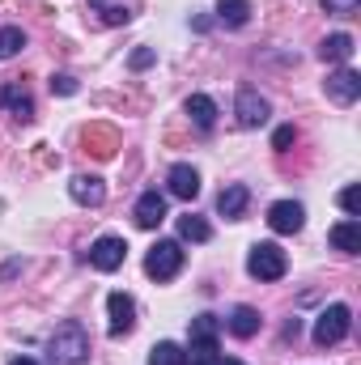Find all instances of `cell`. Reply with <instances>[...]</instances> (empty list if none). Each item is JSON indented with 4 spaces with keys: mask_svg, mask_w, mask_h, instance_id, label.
<instances>
[{
    "mask_svg": "<svg viewBox=\"0 0 361 365\" xmlns=\"http://www.w3.org/2000/svg\"><path fill=\"white\" fill-rule=\"evenodd\" d=\"M90 9L98 13L102 26H128L132 21V4L128 0H90Z\"/></svg>",
    "mask_w": 361,
    "mask_h": 365,
    "instance_id": "cell-20",
    "label": "cell"
},
{
    "mask_svg": "<svg viewBox=\"0 0 361 365\" xmlns=\"http://www.w3.org/2000/svg\"><path fill=\"white\" fill-rule=\"evenodd\" d=\"M9 365H39V361H34V357H13Z\"/></svg>",
    "mask_w": 361,
    "mask_h": 365,
    "instance_id": "cell-31",
    "label": "cell"
},
{
    "mask_svg": "<svg viewBox=\"0 0 361 365\" xmlns=\"http://www.w3.org/2000/svg\"><path fill=\"white\" fill-rule=\"evenodd\" d=\"M166 187H171V195H175V200H195V195H200V170H195V166H187V162H179V166H171Z\"/></svg>",
    "mask_w": 361,
    "mask_h": 365,
    "instance_id": "cell-12",
    "label": "cell"
},
{
    "mask_svg": "<svg viewBox=\"0 0 361 365\" xmlns=\"http://www.w3.org/2000/svg\"><path fill=\"white\" fill-rule=\"evenodd\" d=\"M179 238L183 242H208V238H213V225H208L204 217L187 212V217H179Z\"/></svg>",
    "mask_w": 361,
    "mask_h": 365,
    "instance_id": "cell-23",
    "label": "cell"
},
{
    "mask_svg": "<svg viewBox=\"0 0 361 365\" xmlns=\"http://www.w3.org/2000/svg\"><path fill=\"white\" fill-rule=\"evenodd\" d=\"M106 310H111V323H106V331L119 340V336H132V327H136V302L128 297V293H111L106 297Z\"/></svg>",
    "mask_w": 361,
    "mask_h": 365,
    "instance_id": "cell-7",
    "label": "cell"
},
{
    "mask_svg": "<svg viewBox=\"0 0 361 365\" xmlns=\"http://www.w3.org/2000/svg\"><path fill=\"white\" fill-rule=\"evenodd\" d=\"M268 225L276 234H298V230L306 225V208H302L298 200H276L268 208Z\"/></svg>",
    "mask_w": 361,
    "mask_h": 365,
    "instance_id": "cell-10",
    "label": "cell"
},
{
    "mask_svg": "<svg viewBox=\"0 0 361 365\" xmlns=\"http://www.w3.org/2000/svg\"><path fill=\"white\" fill-rule=\"evenodd\" d=\"M132 217H136V225H141V230H158V225L166 221V195H162L158 187H153V191H141V200H136Z\"/></svg>",
    "mask_w": 361,
    "mask_h": 365,
    "instance_id": "cell-11",
    "label": "cell"
},
{
    "mask_svg": "<svg viewBox=\"0 0 361 365\" xmlns=\"http://www.w3.org/2000/svg\"><path fill=\"white\" fill-rule=\"evenodd\" d=\"M145 272L153 276V280H175L183 272V247L175 238H162L149 255H145Z\"/></svg>",
    "mask_w": 361,
    "mask_h": 365,
    "instance_id": "cell-4",
    "label": "cell"
},
{
    "mask_svg": "<svg viewBox=\"0 0 361 365\" xmlns=\"http://www.w3.org/2000/svg\"><path fill=\"white\" fill-rule=\"evenodd\" d=\"M327 242H332L336 251H345V255H357V251H361V221H357V217H349V221L332 225Z\"/></svg>",
    "mask_w": 361,
    "mask_h": 365,
    "instance_id": "cell-18",
    "label": "cell"
},
{
    "mask_svg": "<svg viewBox=\"0 0 361 365\" xmlns=\"http://www.w3.org/2000/svg\"><path fill=\"white\" fill-rule=\"evenodd\" d=\"M47 365H90V331L77 319H64L47 340Z\"/></svg>",
    "mask_w": 361,
    "mask_h": 365,
    "instance_id": "cell-1",
    "label": "cell"
},
{
    "mask_svg": "<svg viewBox=\"0 0 361 365\" xmlns=\"http://www.w3.org/2000/svg\"><path fill=\"white\" fill-rule=\"evenodd\" d=\"M293 140H298V128H293V123H285V128L272 132V149H289Z\"/></svg>",
    "mask_w": 361,
    "mask_h": 365,
    "instance_id": "cell-28",
    "label": "cell"
},
{
    "mask_svg": "<svg viewBox=\"0 0 361 365\" xmlns=\"http://www.w3.org/2000/svg\"><path fill=\"white\" fill-rule=\"evenodd\" d=\"M68 195L77 204H86V208H98L106 200V182L98 179V175H77V179L68 182Z\"/></svg>",
    "mask_w": 361,
    "mask_h": 365,
    "instance_id": "cell-15",
    "label": "cell"
},
{
    "mask_svg": "<svg viewBox=\"0 0 361 365\" xmlns=\"http://www.w3.org/2000/svg\"><path fill=\"white\" fill-rule=\"evenodd\" d=\"M247 272L255 280H280L289 272V259H285V251L276 242H255L251 255H247Z\"/></svg>",
    "mask_w": 361,
    "mask_h": 365,
    "instance_id": "cell-3",
    "label": "cell"
},
{
    "mask_svg": "<svg viewBox=\"0 0 361 365\" xmlns=\"http://www.w3.org/2000/svg\"><path fill=\"white\" fill-rule=\"evenodd\" d=\"M247 204H251V191H247L243 182H230V187H221V195H217V212H221L225 221H238V217L247 212Z\"/></svg>",
    "mask_w": 361,
    "mask_h": 365,
    "instance_id": "cell-14",
    "label": "cell"
},
{
    "mask_svg": "<svg viewBox=\"0 0 361 365\" xmlns=\"http://www.w3.org/2000/svg\"><path fill=\"white\" fill-rule=\"evenodd\" d=\"M234 115H238V123L243 128H264L272 115L268 98H260L255 90H238V98H234Z\"/></svg>",
    "mask_w": 361,
    "mask_h": 365,
    "instance_id": "cell-8",
    "label": "cell"
},
{
    "mask_svg": "<svg viewBox=\"0 0 361 365\" xmlns=\"http://www.w3.org/2000/svg\"><path fill=\"white\" fill-rule=\"evenodd\" d=\"M21 47H26V34H21V26H0V60H13V56H21Z\"/></svg>",
    "mask_w": 361,
    "mask_h": 365,
    "instance_id": "cell-24",
    "label": "cell"
},
{
    "mask_svg": "<svg viewBox=\"0 0 361 365\" xmlns=\"http://www.w3.org/2000/svg\"><path fill=\"white\" fill-rule=\"evenodd\" d=\"M340 208H345L349 217H357L361 212V191L357 187H345V191H340Z\"/></svg>",
    "mask_w": 361,
    "mask_h": 365,
    "instance_id": "cell-27",
    "label": "cell"
},
{
    "mask_svg": "<svg viewBox=\"0 0 361 365\" xmlns=\"http://www.w3.org/2000/svg\"><path fill=\"white\" fill-rule=\"evenodd\" d=\"M51 93H60V98H73V93H77V77H68V73H56V77H51Z\"/></svg>",
    "mask_w": 361,
    "mask_h": 365,
    "instance_id": "cell-25",
    "label": "cell"
},
{
    "mask_svg": "<svg viewBox=\"0 0 361 365\" xmlns=\"http://www.w3.org/2000/svg\"><path fill=\"white\" fill-rule=\"evenodd\" d=\"M349 327H353V310L345 306V302H332L319 319H315V344L319 349H332V344H340L345 336H349Z\"/></svg>",
    "mask_w": 361,
    "mask_h": 365,
    "instance_id": "cell-2",
    "label": "cell"
},
{
    "mask_svg": "<svg viewBox=\"0 0 361 365\" xmlns=\"http://www.w3.org/2000/svg\"><path fill=\"white\" fill-rule=\"evenodd\" d=\"M183 110H187V119H191L200 132H213V123H217V102H213L208 93H191Z\"/></svg>",
    "mask_w": 361,
    "mask_h": 365,
    "instance_id": "cell-16",
    "label": "cell"
},
{
    "mask_svg": "<svg viewBox=\"0 0 361 365\" xmlns=\"http://www.w3.org/2000/svg\"><path fill=\"white\" fill-rule=\"evenodd\" d=\"M225 327H230V336L251 340V336L260 331V310H255V306H234L230 319H225Z\"/></svg>",
    "mask_w": 361,
    "mask_h": 365,
    "instance_id": "cell-19",
    "label": "cell"
},
{
    "mask_svg": "<svg viewBox=\"0 0 361 365\" xmlns=\"http://www.w3.org/2000/svg\"><path fill=\"white\" fill-rule=\"evenodd\" d=\"M149 365H187V349L175 340H158L149 349Z\"/></svg>",
    "mask_w": 361,
    "mask_h": 365,
    "instance_id": "cell-22",
    "label": "cell"
},
{
    "mask_svg": "<svg viewBox=\"0 0 361 365\" xmlns=\"http://www.w3.org/2000/svg\"><path fill=\"white\" fill-rule=\"evenodd\" d=\"M327 13H336V17H349V13H357L361 9V0H319Z\"/></svg>",
    "mask_w": 361,
    "mask_h": 365,
    "instance_id": "cell-26",
    "label": "cell"
},
{
    "mask_svg": "<svg viewBox=\"0 0 361 365\" xmlns=\"http://www.w3.org/2000/svg\"><path fill=\"white\" fill-rule=\"evenodd\" d=\"M123 259H128V242H123L119 234H102V238L90 247V264L98 268V272H119Z\"/></svg>",
    "mask_w": 361,
    "mask_h": 365,
    "instance_id": "cell-6",
    "label": "cell"
},
{
    "mask_svg": "<svg viewBox=\"0 0 361 365\" xmlns=\"http://www.w3.org/2000/svg\"><path fill=\"white\" fill-rule=\"evenodd\" d=\"M217 336H221V319L217 314H195L191 319V361H204L217 353Z\"/></svg>",
    "mask_w": 361,
    "mask_h": 365,
    "instance_id": "cell-5",
    "label": "cell"
},
{
    "mask_svg": "<svg viewBox=\"0 0 361 365\" xmlns=\"http://www.w3.org/2000/svg\"><path fill=\"white\" fill-rule=\"evenodd\" d=\"M153 60H158V56H153V51H149V47H141V51H132V60H128V64H132V68H136V73H141V68H149V64H153Z\"/></svg>",
    "mask_w": 361,
    "mask_h": 365,
    "instance_id": "cell-29",
    "label": "cell"
},
{
    "mask_svg": "<svg viewBox=\"0 0 361 365\" xmlns=\"http://www.w3.org/2000/svg\"><path fill=\"white\" fill-rule=\"evenodd\" d=\"M323 90H327V98H332V102H340V106H353V102L361 98V77L353 73V68H345V64H340V68H336V73L323 81Z\"/></svg>",
    "mask_w": 361,
    "mask_h": 365,
    "instance_id": "cell-9",
    "label": "cell"
},
{
    "mask_svg": "<svg viewBox=\"0 0 361 365\" xmlns=\"http://www.w3.org/2000/svg\"><path fill=\"white\" fill-rule=\"evenodd\" d=\"M191 365H243V361H230V357H221V353H213V357H204V361H191Z\"/></svg>",
    "mask_w": 361,
    "mask_h": 365,
    "instance_id": "cell-30",
    "label": "cell"
},
{
    "mask_svg": "<svg viewBox=\"0 0 361 365\" xmlns=\"http://www.w3.org/2000/svg\"><path fill=\"white\" fill-rule=\"evenodd\" d=\"M217 21L230 30H243L251 21V0H217Z\"/></svg>",
    "mask_w": 361,
    "mask_h": 365,
    "instance_id": "cell-21",
    "label": "cell"
},
{
    "mask_svg": "<svg viewBox=\"0 0 361 365\" xmlns=\"http://www.w3.org/2000/svg\"><path fill=\"white\" fill-rule=\"evenodd\" d=\"M0 106H4L13 119H21V123L34 119V102H30V93L21 90V86H0Z\"/></svg>",
    "mask_w": 361,
    "mask_h": 365,
    "instance_id": "cell-17",
    "label": "cell"
},
{
    "mask_svg": "<svg viewBox=\"0 0 361 365\" xmlns=\"http://www.w3.org/2000/svg\"><path fill=\"white\" fill-rule=\"evenodd\" d=\"M353 51H357V43H353V34H345V30H336V34H327V38L319 43V60H327V64H349Z\"/></svg>",
    "mask_w": 361,
    "mask_h": 365,
    "instance_id": "cell-13",
    "label": "cell"
}]
</instances>
